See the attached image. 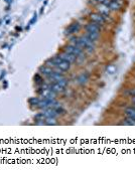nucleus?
<instances>
[{
    "instance_id": "obj_1",
    "label": "nucleus",
    "mask_w": 135,
    "mask_h": 176,
    "mask_svg": "<svg viewBox=\"0 0 135 176\" xmlns=\"http://www.w3.org/2000/svg\"><path fill=\"white\" fill-rule=\"evenodd\" d=\"M46 66H49V68H58V70L63 71H68L70 68V64L66 61H64L63 59H60V57H55L53 59H49L46 62Z\"/></svg>"
},
{
    "instance_id": "obj_2",
    "label": "nucleus",
    "mask_w": 135,
    "mask_h": 176,
    "mask_svg": "<svg viewBox=\"0 0 135 176\" xmlns=\"http://www.w3.org/2000/svg\"><path fill=\"white\" fill-rule=\"evenodd\" d=\"M65 52L71 53V54L75 55L76 57H83V50L81 47H79L77 45H74V44H70V45H67L66 48H65Z\"/></svg>"
},
{
    "instance_id": "obj_3",
    "label": "nucleus",
    "mask_w": 135,
    "mask_h": 176,
    "mask_svg": "<svg viewBox=\"0 0 135 176\" xmlns=\"http://www.w3.org/2000/svg\"><path fill=\"white\" fill-rule=\"evenodd\" d=\"M56 94L57 93H55L53 91H51L49 87L44 88L41 91H40V95L44 97V99H46V100H55Z\"/></svg>"
},
{
    "instance_id": "obj_4",
    "label": "nucleus",
    "mask_w": 135,
    "mask_h": 176,
    "mask_svg": "<svg viewBox=\"0 0 135 176\" xmlns=\"http://www.w3.org/2000/svg\"><path fill=\"white\" fill-rule=\"evenodd\" d=\"M58 57H60V59H64V61H68L69 64H73V62H75L76 61V59H77L75 55L71 54V53H69V52H64L60 53V54H58Z\"/></svg>"
},
{
    "instance_id": "obj_5",
    "label": "nucleus",
    "mask_w": 135,
    "mask_h": 176,
    "mask_svg": "<svg viewBox=\"0 0 135 176\" xmlns=\"http://www.w3.org/2000/svg\"><path fill=\"white\" fill-rule=\"evenodd\" d=\"M90 18H91L92 21L95 22L97 24H103L105 22V18L100 14V13H93V14H91Z\"/></svg>"
},
{
    "instance_id": "obj_6",
    "label": "nucleus",
    "mask_w": 135,
    "mask_h": 176,
    "mask_svg": "<svg viewBox=\"0 0 135 176\" xmlns=\"http://www.w3.org/2000/svg\"><path fill=\"white\" fill-rule=\"evenodd\" d=\"M55 72V71L53 70L51 68H49L48 66H42L39 68V73H41V75H46V77H49V75H53V73Z\"/></svg>"
},
{
    "instance_id": "obj_7",
    "label": "nucleus",
    "mask_w": 135,
    "mask_h": 176,
    "mask_svg": "<svg viewBox=\"0 0 135 176\" xmlns=\"http://www.w3.org/2000/svg\"><path fill=\"white\" fill-rule=\"evenodd\" d=\"M86 30L87 32H98L100 31V27H99V25L95 22H91V23L87 24L86 25Z\"/></svg>"
},
{
    "instance_id": "obj_8",
    "label": "nucleus",
    "mask_w": 135,
    "mask_h": 176,
    "mask_svg": "<svg viewBox=\"0 0 135 176\" xmlns=\"http://www.w3.org/2000/svg\"><path fill=\"white\" fill-rule=\"evenodd\" d=\"M80 29V24L78 22H75V23H72L69 27L67 28L66 33L67 34H71V33H75Z\"/></svg>"
},
{
    "instance_id": "obj_9",
    "label": "nucleus",
    "mask_w": 135,
    "mask_h": 176,
    "mask_svg": "<svg viewBox=\"0 0 135 176\" xmlns=\"http://www.w3.org/2000/svg\"><path fill=\"white\" fill-rule=\"evenodd\" d=\"M46 118H56L58 116V112L53 108H46L44 112Z\"/></svg>"
},
{
    "instance_id": "obj_10",
    "label": "nucleus",
    "mask_w": 135,
    "mask_h": 176,
    "mask_svg": "<svg viewBox=\"0 0 135 176\" xmlns=\"http://www.w3.org/2000/svg\"><path fill=\"white\" fill-rule=\"evenodd\" d=\"M51 91H53L55 93H62L65 91V88H63L62 86H60L58 83H53V85H49L48 86Z\"/></svg>"
},
{
    "instance_id": "obj_11",
    "label": "nucleus",
    "mask_w": 135,
    "mask_h": 176,
    "mask_svg": "<svg viewBox=\"0 0 135 176\" xmlns=\"http://www.w3.org/2000/svg\"><path fill=\"white\" fill-rule=\"evenodd\" d=\"M109 10H110L109 7L106 5H104V4H102V5L99 6V13H100L103 17H106L109 15Z\"/></svg>"
},
{
    "instance_id": "obj_12",
    "label": "nucleus",
    "mask_w": 135,
    "mask_h": 176,
    "mask_svg": "<svg viewBox=\"0 0 135 176\" xmlns=\"http://www.w3.org/2000/svg\"><path fill=\"white\" fill-rule=\"evenodd\" d=\"M108 7L111 10H119L121 7V3L119 2V0H112Z\"/></svg>"
},
{
    "instance_id": "obj_13",
    "label": "nucleus",
    "mask_w": 135,
    "mask_h": 176,
    "mask_svg": "<svg viewBox=\"0 0 135 176\" xmlns=\"http://www.w3.org/2000/svg\"><path fill=\"white\" fill-rule=\"evenodd\" d=\"M86 36L90 39V41H96L97 39L99 38V33L98 32H87Z\"/></svg>"
},
{
    "instance_id": "obj_14",
    "label": "nucleus",
    "mask_w": 135,
    "mask_h": 176,
    "mask_svg": "<svg viewBox=\"0 0 135 176\" xmlns=\"http://www.w3.org/2000/svg\"><path fill=\"white\" fill-rule=\"evenodd\" d=\"M125 113L128 117L132 118V119L135 120V107H131V108H127L125 110Z\"/></svg>"
},
{
    "instance_id": "obj_15",
    "label": "nucleus",
    "mask_w": 135,
    "mask_h": 176,
    "mask_svg": "<svg viewBox=\"0 0 135 176\" xmlns=\"http://www.w3.org/2000/svg\"><path fill=\"white\" fill-rule=\"evenodd\" d=\"M122 125H127V126H135V120L132 119V118L128 117L127 119L125 120L122 123Z\"/></svg>"
},
{
    "instance_id": "obj_16",
    "label": "nucleus",
    "mask_w": 135,
    "mask_h": 176,
    "mask_svg": "<svg viewBox=\"0 0 135 176\" xmlns=\"http://www.w3.org/2000/svg\"><path fill=\"white\" fill-rule=\"evenodd\" d=\"M39 101H40V100L39 99V98H30L28 102H29V104H30L31 106H35V107H37V105H39Z\"/></svg>"
},
{
    "instance_id": "obj_17",
    "label": "nucleus",
    "mask_w": 135,
    "mask_h": 176,
    "mask_svg": "<svg viewBox=\"0 0 135 176\" xmlns=\"http://www.w3.org/2000/svg\"><path fill=\"white\" fill-rule=\"evenodd\" d=\"M87 81H88V75H81L80 77L78 78V82L80 84H84V83H86Z\"/></svg>"
},
{
    "instance_id": "obj_18",
    "label": "nucleus",
    "mask_w": 135,
    "mask_h": 176,
    "mask_svg": "<svg viewBox=\"0 0 135 176\" xmlns=\"http://www.w3.org/2000/svg\"><path fill=\"white\" fill-rule=\"evenodd\" d=\"M35 120L37 121H46V116L44 113H39L35 115Z\"/></svg>"
},
{
    "instance_id": "obj_19",
    "label": "nucleus",
    "mask_w": 135,
    "mask_h": 176,
    "mask_svg": "<svg viewBox=\"0 0 135 176\" xmlns=\"http://www.w3.org/2000/svg\"><path fill=\"white\" fill-rule=\"evenodd\" d=\"M46 125H57L55 118H48L46 120Z\"/></svg>"
},
{
    "instance_id": "obj_20",
    "label": "nucleus",
    "mask_w": 135,
    "mask_h": 176,
    "mask_svg": "<svg viewBox=\"0 0 135 176\" xmlns=\"http://www.w3.org/2000/svg\"><path fill=\"white\" fill-rule=\"evenodd\" d=\"M57 83L60 85V86H62L63 88H66V87L68 86V81L66 79H63V80H60V81H58V82H57Z\"/></svg>"
},
{
    "instance_id": "obj_21",
    "label": "nucleus",
    "mask_w": 135,
    "mask_h": 176,
    "mask_svg": "<svg viewBox=\"0 0 135 176\" xmlns=\"http://www.w3.org/2000/svg\"><path fill=\"white\" fill-rule=\"evenodd\" d=\"M34 81H35V83H37V84H42V83H44V81H42V78L40 77L39 75H35Z\"/></svg>"
},
{
    "instance_id": "obj_22",
    "label": "nucleus",
    "mask_w": 135,
    "mask_h": 176,
    "mask_svg": "<svg viewBox=\"0 0 135 176\" xmlns=\"http://www.w3.org/2000/svg\"><path fill=\"white\" fill-rule=\"evenodd\" d=\"M35 20H37V15H34V17H33V18H32V20L30 21V24H32Z\"/></svg>"
},
{
    "instance_id": "obj_23",
    "label": "nucleus",
    "mask_w": 135,
    "mask_h": 176,
    "mask_svg": "<svg viewBox=\"0 0 135 176\" xmlns=\"http://www.w3.org/2000/svg\"><path fill=\"white\" fill-rule=\"evenodd\" d=\"M130 95L134 96V97H135V89H134V90H132V91H130Z\"/></svg>"
},
{
    "instance_id": "obj_24",
    "label": "nucleus",
    "mask_w": 135,
    "mask_h": 176,
    "mask_svg": "<svg viewBox=\"0 0 135 176\" xmlns=\"http://www.w3.org/2000/svg\"><path fill=\"white\" fill-rule=\"evenodd\" d=\"M132 102H133V103H135V97L132 98Z\"/></svg>"
},
{
    "instance_id": "obj_25",
    "label": "nucleus",
    "mask_w": 135,
    "mask_h": 176,
    "mask_svg": "<svg viewBox=\"0 0 135 176\" xmlns=\"http://www.w3.org/2000/svg\"><path fill=\"white\" fill-rule=\"evenodd\" d=\"M97 1H101V2H102V1H103V0H97Z\"/></svg>"
},
{
    "instance_id": "obj_26",
    "label": "nucleus",
    "mask_w": 135,
    "mask_h": 176,
    "mask_svg": "<svg viewBox=\"0 0 135 176\" xmlns=\"http://www.w3.org/2000/svg\"><path fill=\"white\" fill-rule=\"evenodd\" d=\"M134 107H135V103H134Z\"/></svg>"
}]
</instances>
